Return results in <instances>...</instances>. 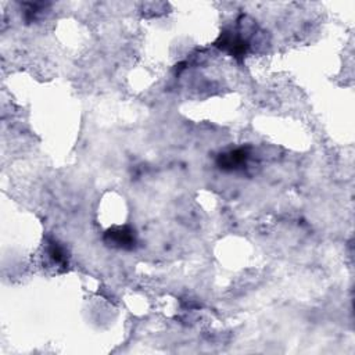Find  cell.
Wrapping results in <instances>:
<instances>
[{"mask_svg": "<svg viewBox=\"0 0 355 355\" xmlns=\"http://www.w3.org/2000/svg\"><path fill=\"white\" fill-rule=\"evenodd\" d=\"M103 240L112 248L133 250L136 245V232L128 225L112 226L105 230Z\"/></svg>", "mask_w": 355, "mask_h": 355, "instance_id": "cell-1", "label": "cell"}, {"mask_svg": "<svg viewBox=\"0 0 355 355\" xmlns=\"http://www.w3.org/2000/svg\"><path fill=\"white\" fill-rule=\"evenodd\" d=\"M215 46L229 53L234 58H243L248 51V42L234 32H223L215 42Z\"/></svg>", "mask_w": 355, "mask_h": 355, "instance_id": "cell-2", "label": "cell"}, {"mask_svg": "<svg viewBox=\"0 0 355 355\" xmlns=\"http://www.w3.org/2000/svg\"><path fill=\"white\" fill-rule=\"evenodd\" d=\"M248 158H250V148L239 147V148L219 154L216 159V165L222 171H239L245 168Z\"/></svg>", "mask_w": 355, "mask_h": 355, "instance_id": "cell-3", "label": "cell"}, {"mask_svg": "<svg viewBox=\"0 0 355 355\" xmlns=\"http://www.w3.org/2000/svg\"><path fill=\"white\" fill-rule=\"evenodd\" d=\"M46 254L50 258L51 263L54 266H61V268H67L68 266V254L67 250L54 239H50L47 241V247H46Z\"/></svg>", "mask_w": 355, "mask_h": 355, "instance_id": "cell-4", "label": "cell"}]
</instances>
